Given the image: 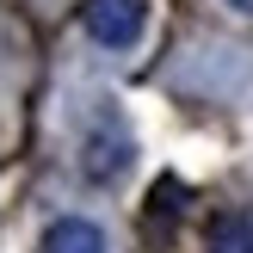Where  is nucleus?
Returning a JSON list of instances; mask_svg holds the SVG:
<instances>
[{
	"label": "nucleus",
	"instance_id": "5",
	"mask_svg": "<svg viewBox=\"0 0 253 253\" xmlns=\"http://www.w3.org/2000/svg\"><path fill=\"white\" fill-rule=\"evenodd\" d=\"M222 6H235V12H253V0H222Z\"/></svg>",
	"mask_w": 253,
	"mask_h": 253
},
{
	"label": "nucleus",
	"instance_id": "1",
	"mask_svg": "<svg viewBox=\"0 0 253 253\" xmlns=\"http://www.w3.org/2000/svg\"><path fill=\"white\" fill-rule=\"evenodd\" d=\"M130 161H136L130 130H124L111 111H99L93 130L81 136V173H86L93 185H111V179H124V173H130Z\"/></svg>",
	"mask_w": 253,
	"mask_h": 253
},
{
	"label": "nucleus",
	"instance_id": "3",
	"mask_svg": "<svg viewBox=\"0 0 253 253\" xmlns=\"http://www.w3.org/2000/svg\"><path fill=\"white\" fill-rule=\"evenodd\" d=\"M43 253H111V247L93 216H56L43 229Z\"/></svg>",
	"mask_w": 253,
	"mask_h": 253
},
{
	"label": "nucleus",
	"instance_id": "4",
	"mask_svg": "<svg viewBox=\"0 0 253 253\" xmlns=\"http://www.w3.org/2000/svg\"><path fill=\"white\" fill-rule=\"evenodd\" d=\"M216 253H253V222L247 216H222L216 222Z\"/></svg>",
	"mask_w": 253,
	"mask_h": 253
},
{
	"label": "nucleus",
	"instance_id": "2",
	"mask_svg": "<svg viewBox=\"0 0 253 253\" xmlns=\"http://www.w3.org/2000/svg\"><path fill=\"white\" fill-rule=\"evenodd\" d=\"M142 25H148L142 0H93V6H86V31L105 49H130L136 37H142Z\"/></svg>",
	"mask_w": 253,
	"mask_h": 253
}]
</instances>
